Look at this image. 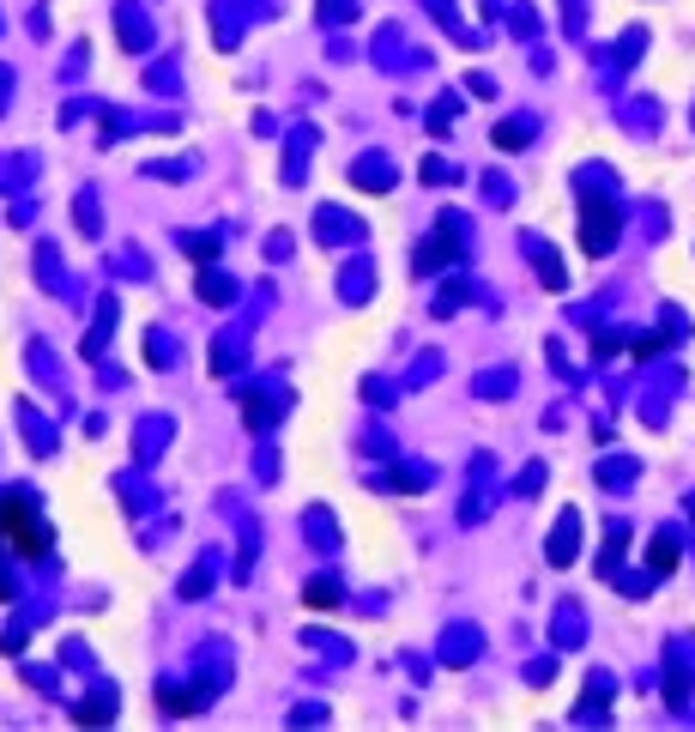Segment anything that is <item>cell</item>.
Returning a JSON list of instances; mask_svg holds the SVG:
<instances>
[{"mask_svg": "<svg viewBox=\"0 0 695 732\" xmlns=\"http://www.w3.org/2000/svg\"><path fill=\"white\" fill-rule=\"evenodd\" d=\"M0 526H7L12 538H19V551H24V557H43V551H49V533H43V521H36L31 509L19 503V496H7V503H0Z\"/></svg>", "mask_w": 695, "mask_h": 732, "instance_id": "1", "label": "cell"}, {"mask_svg": "<svg viewBox=\"0 0 695 732\" xmlns=\"http://www.w3.org/2000/svg\"><path fill=\"white\" fill-rule=\"evenodd\" d=\"M611 237H617V207L593 195V200H587V224H581V249L604 254V249H611Z\"/></svg>", "mask_w": 695, "mask_h": 732, "instance_id": "2", "label": "cell"}, {"mask_svg": "<svg viewBox=\"0 0 695 732\" xmlns=\"http://www.w3.org/2000/svg\"><path fill=\"white\" fill-rule=\"evenodd\" d=\"M677 557H684V545H677L672 533L653 538V557H647V563H653V575H672V569H677Z\"/></svg>", "mask_w": 695, "mask_h": 732, "instance_id": "3", "label": "cell"}, {"mask_svg": "<svg viewBox=\"0 0 695 732\" xmlns=\"http://www.w3.org/2000/svg\"><path fill=\"white\" fill-rule=\"evenodd\" d=\"M575 533H581V526H575V515L557 526V538H550V563H569L575 557Z\"/></svg>", "mask_w": 695, "mask_h": 732, "instance_id": "4", "label": "cell"}]
</instances>
